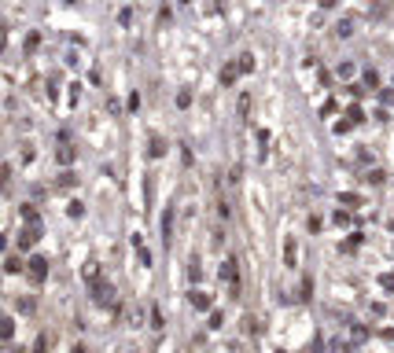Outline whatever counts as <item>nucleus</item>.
<instances>
[{"label":"nucleus","mask_w":394,"mask_h":353,"mask_svg":"<svg viewBox=\"0 0 394 353\" xmlns=\"http://www.w3.org/2000/svg\"><path fill=\"white\" fill-rule=\"evenodd\" d=\"M93 298L100 305H114V287H111V283H96L93 287Z\"/></svg>","instance_id":"nucleus-1"},{"label":"nucleus","mask_w":394,"mask_h":353,"mask_svg":"<svg viewBox=\"0 0 394 353\" xmlns=\"http://www.w3.org/2000/svg\"><path fill=\"white\" fill-rule=\"evenodd\" d=\"M30 276L41 283V280L48 276V261H44V258H34V261H30Z\"/></svg>","instance_id":"nucleus-2"},{"label":"nucleus","mask_w":394,"mask_h":353,"mask_svg":"<svg viewBox=\"0 0 394 353\" xmlns=\"http://www.w3.org/2000/svg\"><path fill=\"white\" fill-rule=\"evenodd\" d=\"M15 335V320L11 317H0V338H11Z\"/></svg>","instance_id":"nucleus-3"},{"label":"nucleus","mask_w":394,"mask_h":353,"mask_svg":"<svg viewBox=\"0 0 394 353\" xmlns=\"http://www.w3.org/2000/svg\"><path fill=\"white\" fill-rule=\"evenodd\" d=\"M34 239H37V228H26V232L19 235V243H22V247H30V243H34Z\"/></svg>","instance_id":"nucleus-4"}]
</instances>
